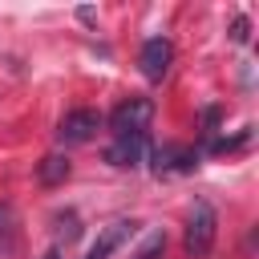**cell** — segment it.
Listing matches in <instances>:
<instances>
[{
	"label": "cell",
	"instance_id": "ba28073f",
	"mask_svg": "<svg viewBox=\"0 0 259 259\" xmlns=\"http://www.w3.org/2000/svg\"><path fill=\"white\" fill-rule=\"evenodd\" d=\"M69 170H73V166H69V158H65V154H45V158H40V166H36V178H40L45 186H57V182H65V178H69Z\"/></svg>",
	"mask_w": 259,
	"mask_h": 259
},
{
	"label": "cell",
	"instance_id": "3957f363",
	"mask_svg": "<svg viewBox=\"0 0 259 259\" xmlns=\"http://www.w3.org/2000/svg\"><path fill=\"white\" fill-rule=\"evenodd\" d=\"M97 130H101V113L89 109V105H81V109H69V113L61 117L57 138H61L65 146H81V142H89Z\"/></svg>",
	"mask_w": 259,
	"mask_h": 259
},
{
	"label": "cell",
	"instance_id": "9c48e42d",
	"mask_svg": "<svg viewBox=\"0 0 259 259\" xmlns=\"http://www.w3.org/2000/svg\"><path fill=\"white\" fill-rule=\"evenodd\" d=\"M162 251H166V235H162V231H154V235L134 251V259H162Z\"/></svg>",
	"mask_w": 259,
	"mask_h": 259
},
{
	"label": "cell",
	"instance_id": "8992f818",
	"mask_svg": "<svg viewBox=\"0 0 259 259\" xmlns=\"http://www.w3.org/2000/svg\"><path fill=\"white\" fill-rule=\"evenodd\" d=\"M134 227H138L134 219H117V223H109V227L97 235V243L89 247V255H85V259H109V255H113V251L134 235Z\"/></svg>",
	"mask_w": 259,
	"mask_h": 259
},
{
	"label": "cell",
	"instance_id": "30bf717a",
	"mask_svg": "<svg viewBox=\"0 0 259 259\" xmlns=\"http://www.w3.org/2000/svg\"><path fill=\"white\" fill-rule=\"evenodd\" d=\"M77 235H81V223H77V214H65V219H61V239H65V243H73Z\"/></svg>",
	"mask_w": 259,
	"mask_h": 259
},
{
	"label": "cell",
	"instance_id": "277c9868",
	"mask_svg": "<svg viewBox=\"0 0 259 259\" xmlns=\"http://www.w3.org/2000/svg\"><path fill=\"white\" fill-rule=\"evenodd\" d=\"M146 154H150L146 134H121V138L105 150V162H109V166H121V170H134V166L146 162Z\"/></svg>",
	"mask_w": 259,
	"mask_h": 259
},
{
	"label": "cell",
	"instance_id": "8fae6325",
	"mask_svg": "<svg viewBox=\"0 0 259 259\" xmlns=\"http://www.w3.org/2000/svg\"><path fill=\"white\" fill-rule=\"evenodd\" d=\"M247 32H251L247 16H235V24H231V40H235V45H243V40H247Z\"/></svg>",
	"mask_w": 259,
	"mask_h": 259
},
{
	"label": "cell",
	"instance_id": "52a82bcc",
	"mask_svg": "<svg viewBox=\"0 0 259 259\" xmlns=\"http://www.w3.org/2000/svg\"><path fill=\"white\" fill-rule=\"evenodd\" d=\"M194 162H198V154L190 146H158L154 150V170L158 174H170V170L186 174V170H194Z\"/></svg>",
	"mask_w": 259,
	"mask_h": 259
},
{
	"label": "cell",
	"instance_id": "7a4b0ae2",
	"mask_svg": "<svg viewBox=\"0 0 259 259\" xmlns=\"http://www.w3.org/2000/svg\"><path fill=\"white\" fill-rule=\"evenodd\" d=\"M150 117H154V101H150V97H125V101L109 113V125H113L117 138H121V134H146Z\"/></svg>",
	"mask_w": 259,
	"mask_h": 259
},
{
	"label": "cell",
	"instance_id": "7c38bea8",
	"mask_svg": "<svg viewBox=\"0 0 259 259\" xmlns=\"http://www.w3.org/2000/svg\"><path fill=\"white\" fill-rule=\"evenodd\" d=\"M4 223H12V206H4V202H0V227H4Z\"/></svg>",
	"mask_w": 259,
	"mask_h": 259
},
{
	"label": "cell",
	"instance_id": "5b68a950",
	"mask_svg": "<svg viewBox=\"0 0 259 259\" xmlns=\"http://www.w3.org/2000/svg\"><path fill=\"white\" fill-rule=\"evenodd\" d=\"M170 61H174V49H170V40H166V36H150V40L142 45L138 65H142L146 81H162V77H166V69H170Z\"/></svg>",
	"mask_w": 259,
	"mask_h": 259
},
{
	"label": "cell",
	"instance_id": "6da1fadb",
	"mask_svg": "<svg viewBox=\"0 0 259 259\" xmlns=\"http://www.w3.org/2000/svg\"><path fill=\"white\" fill-rule=\"evenodd\" d=\"M214 231H219L214 206L206 198H198L190 206V223H186V255H206L214 247Z\"/></svg>",
	"mask_w": 259,
	"mask_h": 259
},
{
	"label": "cell",
	"instance_id": "4fadbf2b",
	"mask_svg": "<svg viewBox=\"0 0 259 259\" xmlns=\"http://www.w3.org/2000/svg\"><path fill=\"white\" fill-rule=\"evenodd\" d=\"M45 259H61V247H49V251H45Z\"/></svg>",
	"mask_w": 259,
	"mask_h": 259
}]
</instances>
